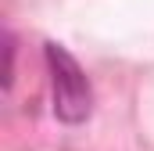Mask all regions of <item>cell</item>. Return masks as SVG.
I'll list each match as a JSON object with an SVG mask.
<instances>
[{
  "instance_id": "cell-1",
  "label": "cell",
  "mask_w": 154,
  "mask_h": 151,
  "mask_svg": "<svg viewBox=\"0 0 154 151\" xmlns=\"http://www.w3.org/2000/svg\"><path fill=\"white\" fill-rule=\"evenodd\" d=\"M43 58H47V76H50V101H54V115L68 126L86 122L93 112V86L82 72L75 58L61 47V43H47L43 47Z\"/></svg>"
},
{
  "instance_id": "cell-2",
  "label": "cell",
  "mask_w": 154,
  "mask_h": 151,
  "mask_svg": "<svg viewBox=\"0 0 154 151\" xmlns=\"http://www.w3.org/2000/svg\"><path fill=\"white\" fill-rule=\"evenodd\" d=\"M4 58H7V65H4V90H11V83H14V36L11 33H4Z\"/></svg>"
}]
</instances>
